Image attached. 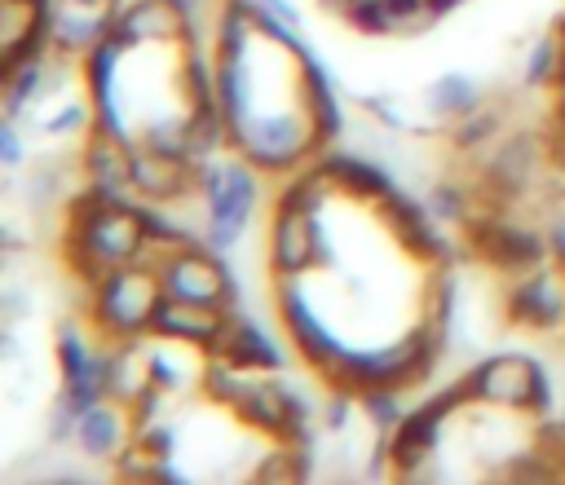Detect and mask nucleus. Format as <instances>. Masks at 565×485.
I'll list each match as a JSON object with an SVG mask.
<instances>
[{"label": "nucleus", "instance_id": "nucleus-23", "mask_svg": "<svg viewBox=\"0 0 565 485\" xmlns=\"http://www.w3.org/2000/svg\"><path fill=\"white\" fill-rule=\"evenodd\" d=\"M260 4H265V9L274 13V18H282L287 26H300V9H296L291 0H260Z\"/></svg>", "mask_w": 565, "mask_h": 485}, {"label": "nucleus", "instance_id": "nucleus-2", "mask_svg": "<svg viewBox=\"0 0 565 485\" xmlns=\"http://www.w3.org/2000/svg\"><path fill=\"white\" fill-rule=\"evenodd\" d=\"M260 172L230 154V159H207L199 163V203H203V238L207 247L216 251H234L256 216V203H260Z\"/></svg>", "mask_w": 565, "mask_h": 485}, {"label": "nucleus", "instance_id": "nucleus-9", "mask_svg": "<svg viewBox=\"0 0 565 485\" xmlns=\"http://www.w3.org/2000/svg\"><path fill=\"white\" fill-rule=\"evenodd\" d=\"M269 273H309L318 265V212L305 207H274L265 234Z\"/></svg>", "mask_w": 565, "mask_h": 485}, {"label": "nucleus", "instance_id": "nucleus-20", "mask_svg": "<svg viewBox=\"0 0 565 485\" xmlns=\"http://www.w3.org/2000/svg\"><path fill=\"white\" fill-rule=\"evenodd\" d=\"M358 106H362L380 128H406V119H402L397 101H393V97H384V93H362V97H358Z\"/></svg>", "mask_w": 565, "mask_h": 485}, {"label": "nucleus", "instance_id": "nucleus-7", "mask_svg": "<svg viewBox=\"0 0 565 485\" xmlns=\"http://www.w3.org/2000/svg\"><path fill=\"white\" fill-rule=\"evenodd\" d=\"M128 190L150 203H177V198H199V163L185 154H168L154 146H132L128 163Z\"/></svg>", "mask_w": 565, "mask_h": 485}, {"label": "nucleus", "instance_id": "nucleus-12", "mask_svg": "<svg viewBox=\"0 0 565 485\" xmlns=\"http://www.w3.org/2000/svg\"><path fill=\"white\" fill-rule=\"evenodd\" d=\"M221 353L230 362H238L243 370H256V375H282V366H287V348L256 317H243L238 309H234V322L225 331Z\"/></svg>", "mask_w": 565, "mask_h": 485}, {"label": "nucleus", "instance_id": "nucleus-11", "mask_svg": "<svg viewBox=\"0 0 565 485\" xmlns=\"http://www.w3.org/2000/svg\"><path fill=\"white\" fill-rule=\"evenodd\" d=\"M318 159H322V168L331 172L335 190L349 194V198H358V203H371V207H375L384 194L397 190L393 172H388L380 159H371V154H358V150H327V154H318Z\"/></svg>", "mask_w": 565, "mask_h": 485}, {"label": "nucleus", "instance_id": "nucleus-13", "mask_svg": "<svg viewBox=\"0 0 565 485\" xmlns=\"http://www.w3.org/2000/svg\"><path fill=\"white\" fill-rule=\"evenodd\" d=\"M128 163H132V146L128 141H119V137H110L102 128L88 132V141L79 150V168H84L88 185H97V190H106L115 198H128L132 194L128 190Z\"/></svg>", "mask_w": 565, "mask_h": 485}, {"label": "nucleus", "instance_id": "nucleus-4", "mask_svg": "<svg viewBox=\"0 0 565 485\" xmlns=\"http://www.w3.org/2000/svg\"><path fill=\"white\" fill-rule=\"evenodd\" d=\"M159 282L163 295L172 300H194V304H216V309H238V282L225 260V251L207 242L177 247L159 260Z\"/></svg>", "mask_w": 565, "mask_h": 485}, {"label": "nucleus", "instance_id": "nucleus-6", "mask_svg": "<svg viewBox=\"0 0 565 485\" xmlns=\"http://www.w3.org/2000/svg\"><path fill=\"white\" fill-rule=\"evenodd\" d=\"M503 313H508V322H516L525 331H561L565 326V278L552 273L547 265L508 278Z\"/></svg>", "mask_w": 565, "mask_h": 485}, {"label": "nucleus", "instance_id": "nucleus-18", "mask_svg": "<svg viewBox=\"0 0 565 485\" xmlns=\"http://www.w3.org/2000/svg\"><path fill=\"white\" fill-rule=\"evenodd\" d=\"M93 101H88V93L84 97H71V101H62L49 119H44V132L49 137H71V132H93Z\"/></svg>", "mask_w": 565, "mask_h": 485}, {"label": "nucleus", "instance_id": "nucleus-10", "mask_svg": "<svg viewBox=\"0 0 565 485\" xmlns=\"http://www.w3.org/2000/svg\"><path fill=\"white\" fill-rule=\"evenodd\" d=\"M75 445L88 459H110L115 463L132 445V410L124 401H115V397L93 401L75 423Z\"/></svg>", "mask_w": 565, "mask_h": 485}, {"label": "nucleus", "instance_id": "nucleus-1", "mask_svg": "<svg viewBox=\"0 0 565 485\" xmlns=\"http://www.w3.org/2000/svg\"><path fill=\"white\" fill-rule=\"evenodd\" d=\"M163 300V282L159 269L146 260H128L106 269L93 287H88V322L93 335L102 340H132V335H150L154 309Z\"/></svg>", "mask_w": 565, "mask_h": 485}, {"label": "nucleus", "instance_id": "nucleus-19", "mask_svg": "<svg viewBox=\"0 0 565 485\" xmlns=\"http://www.w3.org/2000/svg\"><path fill=\"white\" fill-rule=\"evenodd\" d=\"M424 203H428V212L437 216V220H468V198H463V190L459 185H433L428 194H424Z\"/></svg>", "mask_w": 565, "mask_h": 485}, {"label": "nucleus", "instance_id": "nucleus-21", "mask_svg": "<svg viewBox=\"0 0 565 485\" xmlns=\"http://www.w3.org/2000/svg\"><path fill=\"white\" fill-rule=\"evenodd\" d=\"M22 159H26V141H22V132H18V119L4 115V123H0V163H4L9 172H18Z\"/></svg>", "mask_w": 565, "mask_h": 485}, {"label": "nucleus", "instance_id": "nucleus-3", "mask_svg": "<svg viewBox=\"0 0 565 485\" xmlns=\"http://www.w3.org/2000/svg\"><path fill=\"white\" fill-rule=\"evenodd\" d=\"M463 392L468 401H481V406H499V410H530L539 419L552 414V375L543 370V362L525 357V353H494V357H481L463 379Z\"/></svg>", "mask_w": 565, "mask_h": 485}, {"label": "nucleus", "instance_id": "nucleus-15", "mask_svg": "<svg viewBox=\"0 0 565 485\" xmlns=\"http://www.w3.org/2000/svg\"><path fill=\"white\" fill-rule=\"evenodd\" d=\"M499 128H503V106L481 101L477 110H468L463 119H455V123H450V146H455V150H477V146L494 141V132H499Z\"/></svg>", "mask_w": 565, "mask_h": 485}, {"label": "nucleus", "instance_id": "nucleus-22", "mask_svg": "<svg viewBox=\"0 0 565 485\" xmlns=\"http://www.w3.org/2000/svg\"><path fill=\"white\" fill-rule=\"evenodd\" d=\"M547 251H552V265H561L565 269V207L552 216V225H547Z\"/></svg>", "mask_w": 565, "mask_h": 485}, {"label": "nucleus", "instance_id": "nucleus-8", "mask_svg": "<svg viewBox=\"0 0 565 485\" xmlns=\"http://www.w3.org/2000/svg\"><path fill=\"white\" fill-rule=\"evenodd\" d=\"M230 322H234V309H216V304H194V300H172V295H163L159 309H154L150 335L181 340V344H190V348H199V353H221Z\"/></svg>", "mask_w": 565, "mask_h": 485}, {"label": "nucleus", "instance_id": "nucleus-24", "mask_svg": "<svg viewBox=\"0 0 565 485\" xmlns=\"http://www.w3.org/2000/svg\"><path fill=\"white\" fill-rule=\"evenodd\" d=\"M556 35H561V40H565V18H561V22H556Z\"/></svg>", "mask_w": 565, "mask_h": 485}, {"label": "nucleus", "instance_id": "nucleus-5", "mask_svg": "<svg viewBox=\"0 0 565 485\" xmlns=\"http://www.w3.org/2000/svg\"><path fill=\"white\" fill-rule=\"evenodd\" d=\"M463 234H468V247H472L490 269H499L503 278L530 273V269H539V265L552 260L547 234L525 229V225H516V220H508V216H494V207L481 212V216H468V220H463Z\"/></svg>", "mask_w": 565, "mask_h": 485}, {"label": "nucleus", "instance_id": "nucleus-17", "mask_svg": "<svg viewBox=\"0 0 565 485\" xmlns=\"http://www.w3.org/2000/svg\"><path fill=\"white\" fill-rule=\"evenodd\" d=\"M358 406L366 410V419H371L375 432H393L402 423V414H406L402 388H366V392H358Z\"/></svg>", "mask_w": 565, "mask_h": 485}, {"label": "nucleus", "instance_id": "nucleus-16", "mask_svg": "<svg viewBox=\"0 0 565 485\" xmlns=\"http://www.w3.org/2000/svg\"><path fill=\"white\" fill-rule=\"evenodd\" d=\"M561 62H565V40L552 31V35H543L534 48H530V57H525V84L530 88H556V75H561Z\"/></svg>", "mask_w": 565, "mask_h": 485}, {"label": "nucleus", "instance_id": "nucleus-14", "mask_svg": "<svg viewBox=\"0 0 565 485\" xmlns=\"http://www.w3.org/2000/svg\"><path fill=\"white\" fill-rule=\"evenodd\" d=\"M481 101H486L481 84H477L472 75H459V71H446V75H437V79L424 88V106H428V115H433V119H446V123L463 119V115L477 110Z\"/></svg>", "mask_w": 565, "mask_h": 485}]
</instances>
